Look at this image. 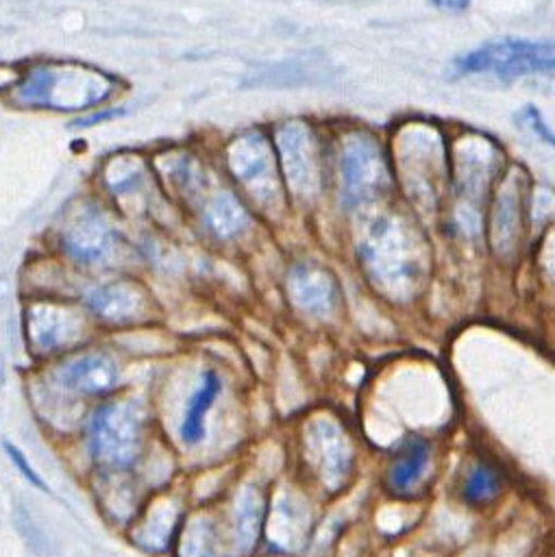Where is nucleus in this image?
Returning <instances> with one entry per match:
<instances>
[{
    "label": "nucleus",
    "mask_w": 555,
    "mask_h": 557,
    "mask_svg": "<svg viewBox=\"0 0 555 557\" xmlns=\"http://www.w3.org/2000/svg\"><path fill=\"white\" fill-rule=\"evenodd\" d=\"M459 74H492L514 78L555 70V39H498L488 41L453 63Z\"/></svg>",
    "instance_id": "f257e3e1"
},
{
    "label": "nucleus",
    "mask_w": 555,
    "mask_h": 557,
    "mask_svg": "<svg viewBox=\"0 0 555 557\" xmlns=\"http://www.w3.org/2000/svg\"><path fill=\"white\" fill-rule=\"evenodd\" d=\"M89 450L107 468L131 466L141 450V418L133 405H104L89 424Z\"/></svg>",
    "instance_id": "f03ea898"
},
{
    "label": "nucleus",
    "mask_w": 555,
    "mask_h": 557,
    "mask_svg": "<svg viewBox=\"0 0 555 557\" xmlns=\"http://www.w3.org/2000/svg\"><path fill=\"white\" fill-rule=\"evenodd\" d=\"M346 196L350 202H363L379 194L385 183V165L381 152L366 139L348 146L342 159Z\"/></svg>",
    "instance_id": "7ed1b4c3"
},
{
    "label": "nucleus",
    "mask_w": 555,
    "mask_h": 557,
    "mask_svg": "<svg viewBox=\"0 0 555 557\" xmlns=\"http://www.w3.org/2000/svg\"><path fill=\"white\" fill-rule=\"evenodd\" d=\"M61 381L67 389L78 394H104L115 385L118 370L104 355H85L63 368Z\"/></svg>",
    "instance_id": "20e7f679"
},
{
    "label": "nucleus",
    "mask_w": 555,
    "mask_h": 557,
    "mask_svg": "<svg viewBox=\"0 0 555 557\" xmlns=\"http://www.w3.org/2000/svg\"><path fill=\"white\" fill-rule=\"evenodd\" d=\"M220 392V379L215 372H205L200 387L194 392L185 407V416L181 422V440L185 444H198L205 435V413L209 411L213 398Z\"/></svg>",
    "instance_id": "39448f33"
},
{
    "label": "nucleus",
    "mask_w": 555,
    "mask_h": 557,
    "mask_svg": "<svg viewBox=\"0 0 555 557\" xmlns=\"http://www.w3.org/2000/svg\"><path fill=\"white\" fill-rule=\"evenodd\" d=\"M76 259H83V261H94L98 259L104 248L109 246V237H107V228L104 224L87 213L83 215L70 231H67V237H65V244H63Z\"/></svg>",
    "instance_id": "423d86ee"
},
{
    "label": "nucleus",
    "mask_w": 555,
    "mask_h": 557,
    "mask_svg": "<svg viewBox=\"0 0 555 557\" xmlns=\"http://www.w3.org/2000/svg\"><path fill=\"white\" fill-rule=\"evenodd\" d=\"M429 463V446L424 442H411L390 468V485L398 492L416 485Z\"/></svg>",
    "instance_id": "0eeeda50"
},
{
    "label": "nucleus",
    "mask_w": 555,
    "mask_h": 557,
    "mask_svg": "<svg viewBox=\"0 0 555 557\" xmlns=\"http://www.w3.org/2000/svg\"><path fill=\"white\" fill-rule=\"evenodd\" d=\"M501 492V476L488 463H477L470 468L464 481V498L472 505L490 503Z\"/></svg>",
    "instance_id": "6e6552de"
},
{
    "label": "nucleus",
    "mask_w": 555,
    "mask_h": 557,
    "mask_svg": "<svg viewBox=\"0 0 555 557\" xmlns=\"http://www.w3.org/2000/svg\"><path fill=\"white\" fill-rule=\"evenodd\" d=\"M296 298L311 309L324 307L331 300V283L326 281V276L305 270L296 276Z\"/></svg>",
    "instance_id": "1a4fd4ad"
},
{
    "label": "nucleus",
    "mask_w": 555,
    "mask_h": 557,
    "mask_svg": "<svg viewBox=\"0 0 555 557\" xmlns=\"http://www.w3.org/2000/svg\"><path fill=\"white\" fill-rule=\"evenodd\" d=\"M209 220H211V228L213 231H218L220 235H231V233H235L242 226L244 211H242V207L233 198L222 196V198H218L213 202Z\"/></svg>",
    "instance_id": "9d476101"
},
{
    "label": "nucleus",
    "mask_w": 555,
    "mask_h": 557,
    "mask_svg": "<svg viewBox=\"0 0 555 557\" xmlns=\"http://www.w3.org/2000/svg\"><path fill=\"white\" fill-rule=\"evenodd\" d=\"M131 296L133 294H122L118 287L98 289L91 296V307L107 318H122V315H128L126 311L131 309V302H133Z\"/></svg>",
    "instance_id": "9b49d317"
},
{
    "label": "nucleus",
    "mask_w": 555,
    "mask_h": 557,
    "mask_svg": "<svg viewBox=\"0 0 555 557\" xmlns=\"http://www.w3.org/2000/svg\"><path fill=\"white\" fill-rule=\"evenodd\" d=\"M520 120H522V124H525L538 139H542V141L555 146V133L546 126V122L542 120V115H540L538 109L525 107L522 113H520Z\"/></svg>",
    "instance_id": "f8f14e48"
},
{
    "label": "nucleus",
    "mask_w": 555,
    "mask_h": 557,
    "mask_svg": "<svg viewBox=\"0 0 555 557\" xmlns=\"http://www.w3.org/2000/svg\"><path fill=\"white\" fill-rule=\"evenodd\" d=\"M4 448H7V453H9V459L15 463V468L20 470V474L30 483V485H35L37 490H41V492H46L48 487H46V483H44V479L33 470V466L26 461V457L22 455V450L17 448V446H13V444H9V442H4Z\"/></svg>",
    "instance_id": "ddd939ff"
},
{
    "label": "nucleus",
    "mask_w": 555,
    "mask_h": 557,
    "mask_svg": "<svg viewBox=\"0 0 555 557\" xmlns=\"http://www.w3.org/2000/svg\"><path fill=\"white\" fill-rule=\"evenodd\" d=\"M124 109H107V111H100V113H94V115H87V117H81L76 124L72 126H91V124H98L102 120H109V117H118L122 115Z\"/></svg>",
    "instance_id": "4468645a"
},
{
    "label": "nucleus",
    "mask_w": 555,
    "mask_h": 557,
    "mask_svg": "<svg viewBox=\"0 0 555 557\" xmlns=\"http://www.w3.org/2000/svg\"><path fill=\"white\" fill-rule=\"evenodd\" d=\"M542 261H544V268L548 270V274L555 278V235H551L544 244V250H542Z\"/></svg>",
    "instance_id": "2eb2a0df"
},
{
    "label": "nucleus",
    "mask_w": 555,
    "mask_h": 557,
    "mask_svg": "<svg viewBox=\"0 0 555 557\" xmlns=\"http://www.w3.org/2000/svg\"><path fill=\"white\" fill-rule=\"evenodd\" d=\"M437 7H442V9H466L468 4L466 2H437Z\"/></svg>",
    "instance_id": "dca6fc26"
}]
</instances>
